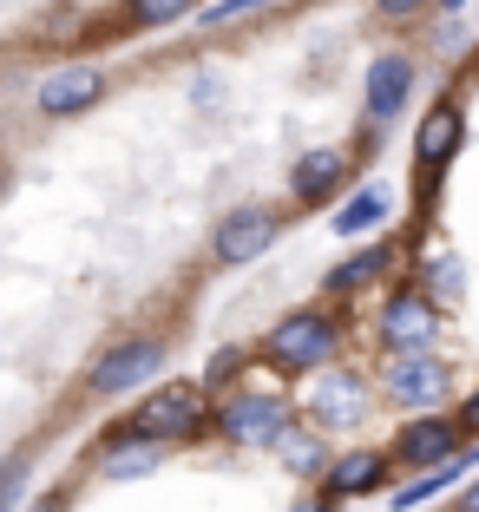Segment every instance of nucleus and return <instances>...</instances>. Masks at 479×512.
<instances>
[{
  "mask_svg": "<svg viewBox=\"0 0 479 512\" xmlns=\"http://www.w3.org/2000/svg\"><path fill=\"white\" fill-rule=\"evenodd\" d=\"M158 368H165V342L138 335V342H119L112 355H99V362H92V388H105V394L145 388V381L158 375Z\"/></svg>",
  "mask_w": 479,
  "mask_h": 512,
  "instance_id": "nucleus-1",
  "label": "nucleus"
},
{
  "mask_svg": "<svg viewBox=\"0 0 479 512\" xmlns=\"http://www.w3.org/2000/svg\"><path fill=\"white\" fill-rule=\"evenodd\" d=\"M329 348H335V329L322 316H289L283 329L270 335V362L283 368H315V362H329Z\"/></svg>",
  "mask_w": 479,
  "mask_h": 512,
  "instance_id": "nucleus-2",
  "label": "nucleus"
},
{
  "mask_svg": "<svg viewBox=\"0 0 479 512\" xmlns=\"http://www.w3.org/2000/svg\"><path fill=\"white\" fill-rule=\"evenodd\" d=\"M270 243H276L270 211H230L224 224H217V237H210V250H217V263H256Z\"/></svg>",
  "mask_w": 479,
  "mask_h": 512,
  "instance_id": "nucleus-3",
  "label": "nucleus"
},
{
  "mask_svg": "<svg viewBox=\"0 0 479 512\" xmlns=\"http://www.w3.org/2000/svg\"><path fill=\"white\" fill-rule=\"evenodd\" d=\"M138 434H158V440H184V434H191V427H197V394L191 388H165V394H151V401L145 407H138Z\"/></svg>",
  "mask_w": 479,
  "mask_h": 512,
  "instance_id": "nucleus-4",
  "label": "nucleus"
},
{
  "mask_svg": "<svg viewBox=\"0 0 479 512\" xmlns=\"http://www.w3.org/2000/svg\"><path fill=\"white\" fill-rule=\"evenodd\" d=\"M283 421H289V407L276 401V394H243V401L224 407L230 440H283Z\"/></svg>",
  "mask_w": 479,
  "mask_h": 512,
  "instance_id": "nucleus-5",
  "label": "nucleus"
},
{
  "mask_svg": "<svg viewBox=\"0 0 479 512\" xmlns=\"http://www.w3.org/2000/svg\"><path fill=\"white\" fill-rule=\"evenodd\" d=\"M381 329H388V342L401 348V355H420V348L434 342V302L427 296H394Z\"/></svg>",
  "mask_w": 479,
  "mask_h": 512,
  "instance_id": "nucleus-6",
  "label": "nucleus"
},
{
  "mask_svg": "<svg viewBox=\"0 0 479 512\" xmlns=\"http://www.w3.org/2000/svg\"><path fill=\"white\" fill-rule=\"evenodd\" d=\"M460 132H466V119H460V106L447 99V106H434L427 119H420V132H414V158H420L427 171H440V165L453 158V145H460Z\"/></svg>",
  "mask_w": 479,
  "mask_h": 512,
  "instance_id": "nucleus-7",
  "label": "nucleus"
},
{
  "mask_svg": "<svg viewBox=\"0 0 479 512\" xmlns=\"http://www.w3.org/2000/svg\"><path fill=\"white\" fill-rule=\"evenodd\" d=\"M99 92H105L99 66H60V73L40 86V112H79V106H92Z\"/></svg>",
  "mask_w": 479,
  "mask_h": 512,
  "instance_id": "nucleus-8",
  "label": "nucleus"
},
{
  "mask_svg": "<svg viewBox=\"0 0 479 512\" xmlns=\"http://www.w3.org/2000/svg\"><path fill=\"white\" fill-rule=\"evenodd\" d=\"M388 388H394V401H440V388H447V368H440L434 355H394Z\"/></svg>",
  "mask_w": 479,
  "mask_h": 512,
  "instance_id": "nucleus-9",
  "label": "nucleus"
},
{
  "mask_svg": "<svg viewBox=\"0 0 479 512\" xmlns=\"http://www.w3.org/2000/svg\"><path fill=\"white\" fill-rule=\"evenodd\" d=\"M407 86H414V66L401 60V53H388V60L368 66V119H394L407 99Z\"/></svg>",
  "mask_w": 479,
  "mask_h": 512,
  "instance_id": "nucleus-10",
  "label": "nucleus"
},
{
  "mask_svg": "<svg viewBox=\"0 0 479 512\" xmlns=\"http://www.w3.org/2000/svg\"><path fill=\"white\" fill-rule=\"evenodd\" d=\"M335 184H342V151H309L296 165V178H289V191H296L302 204H322Z\"/></svg>",
  "mask_w": 479,
  "mask_h": 512,
  "instance_id": "nucleus-11",
  "label": "nucleus"
},
{
  "mask_svg": "<svg viewBox=\"0 0 479 512\" xmlns=\"http://www.w3.org/2000/svg\"><path fill=\"white\" fill-rule=\"evenodd\" d=\"M453 434H460V427H447V421H420L414 434H401V447H394V460H407V467H427V460H447V453H453Z\"/></svg>",
  "mask_w": 479,
  "mask_h": 512,
  "instance_id": "nucleus-12",
  "label": "nucleus"
},
{
  "mask_svg": "<svg viewBox=\"0 0 479 512\" xmlns=\"http://www.w3.org/2000/svg\"><path fill=\"white\" fill-rule=\"evenodd\" d=\"M381 453H348V460H335L329 467V493H342V499H355V493H368V486H381Z\"/></svg>",
  "mask_w": 479,
  "mask_h": 512,
  "instance_id": "nucleus-13",
  "label": "nucleus"
},
{
  "mask_svg": "<svg viewBox=\"0 0 479 512\" xmlns=\"http://www.w3.org/2000/svg\"><path fill=\"white\" fill-rule=\"evenodd\" d=\"M315 414H322V421H355V414H361V381H355V375L322 381V394H315Z\"/></svg>",
  "mask_w": 479,
  "mask_h": 512,
  "instance_id": "nucleus-14",
  "label": "nucleus"
},
{
  "mask_svg": "<svg viewBox=\"0 0 479 512\" xmlns=\"http://www.w3.org/2000/svg\"><path fill=\"white\" fill-rule=\"evenodd\" d=\"M381 217H388V191H361V197H348V204H342L335 230H342V237H361V230L381 224Z\"/></svg>",
  "mask_w": 479,
  "mask_h": 512,
  "instance_id": "nucleus-15",
  "label": "nucleus"
},
{
  "mask_svg": "<svg viewBox=\"0 0 479 512\" xmlns=\"http://www.w3.org/2000/svg\"><path fill=\"white\" fill-rule=\"evenodd\" d=\"M453 473H466V460H447V467L440 473H427V480H414V486H401V493H394V512H414V506H427V499L440 493V486L453 480Z\"/></svg>",
  "mask_w": 479,
  "mask_h": 512,
  "instance_id": "nucleus-16",
  "label": "nucleus"
},
{
  "mask_svg": "<svg viewBox=\"0 0 479 512\" xmlns=\"http://www.w3.org/2000/svg\"><path fill=\"white\" fill-rule=\"evenodd\" d=\"M99 467L112 473V480H132V473H151V467H158V447H151V440H138V447H119V453H105Z\"/></svg>",
  "mask_w": 479,
  "mask_h": 512,
  "instance_id": "nucleus-17",
  "label": "nucleus"
},
{
  "mask_svg": "<svg viewBox=\"0 0 479 512\" xmlns=\"http://www.w3.org/2000/svg\"><path fill=\"white\" fill-rule=\"evenodd\" d=\"M375 270H388V250H361V256H348L342 270H335V289H355V283H368Z\"/></svg>",
  "mask_w": 479,
  "mask_h": 512,
  "instance_id": "nucleus-18",
  "label": "nucleus"
},
{
  "mask_svg": "<svg viewBox=\"0 0 479 512\" xmlns=\"http://www.w3.org/2000/svg\"><path fill=\"white\" fill-rule=\"evenodd\" d=\"M178 14H191V0H132V20L145 27H171Z\"/></svg>",
  "mask_w": 479,
  "mask_h": 512,
  "instance_id": "nucleus-19",
  "label": "nucleus"
},
{
  "mask_svg": "<svg viewBox=\"0 0 479 512\" xmlns=\"http://www.w3.org/2000/svg\"><path fill=\"white\" fill-rule=\"evenodd\" d=\"M27 453H14V460H7V467H0V512H14V499H20V480H27Z\"/></svg>",
  "mask_w": 479,
  "mask_h": 512,
  "instance_id": "nucleus-20",
  "label": "nucleus"
},
{
  "mask_svg": "<svg viewBox=\"0 0 479 512\" xmlns=\"http://www.w3.org/2000/svg\"><path fill=\"white\" fill-rule=\"evenodd\" d=\"M256 7H270V0H224V7H210V27H224V20H237V14H256Z\"/></svg>",
  "mask_w": 479,
  "mask_h": 512,
  "instance_id": "nucleus-21",
  "label": "nucleus"
},
{
  "mask_svg": "<svg viewBox=\"0 0 479 512\" xmlns=\"http://www.w3.org/2000/svg\"><path fill=\"white\" fill-rule=\"evenodd\" d=\"M315 460H322L315 440H289V467H315Z\"/></svg>",
  "mask_w": 479,
  "mask_h": 512,
  "instance_id": "nucleus-22",
  "label": "nucleus"
},
{
  "mask_svg": "<svg viewBox=\"0 0 479 512\" xmlns=\"http://www.w3.org/2000/svg\"><path fill=\"white\" fill-rule=\"evenodd\" d=\"M453 427H460V434H479V394L460 407V421H453Z\"/></svg>",
  "mask_w": 479,
  "mask_h": 512,
  "instance_id": "nucleus-23",
  "label": "nucleus"
},
{
  "mask_svg": "<svg viewBox=\"0 0 479 512\" xmlns=\"http://www.w3.org/2000/svg\"><path fill=\"white\" fill-rule=\"evenodd\" d=\"M375 7H381V14H414L420 0H375Z\"/></svg>",
  "mask_w": 479,
  "mask_h": 512,
  "instance_id": "nucleus-24",
  "label": "nucleus"
},
{
  "mask_svg": "<svg viewBox=\"0 0 479 512\" xmlns=\"http://www.w3.org/2000/svg\"><path fill=\"white\" fill-rule=\"evenodd\" d=\"M460 512H479V486H473V493H466V506Z\"/></svg>",
  "mask_w": 479,
  "mask_h": 512,
  "instance_id": "nucleus-25",
  "label": "nucleus"
},
{
  "mask_svg": "<svg viewBox=\"0 0 479 512\" xmlns=\"http://www.w3.org/2000/svg\"><path fill=\"white\" fill-rule=\"evenodd\" d=\"M447 7H460V0H447Z\"/></svg>",
  "mask_w": 479,
  "mask_h": 512,
  "instance_id": "nucleus-26",
  "label": "nucleus"
}]
</instances>
